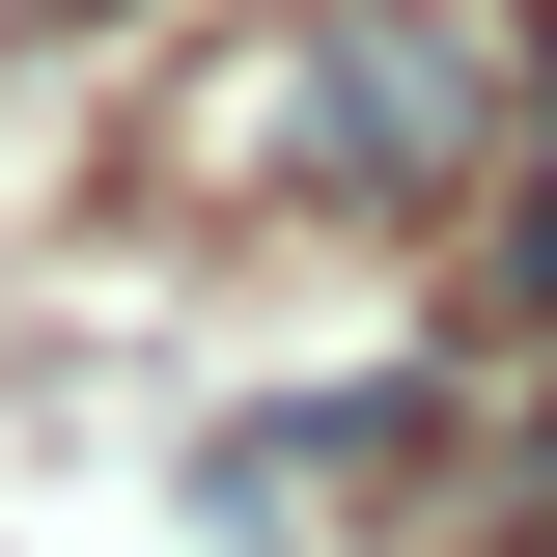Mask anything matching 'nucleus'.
I'll use <instances>...</instances> for the list:
<instances>
[{
	"label": "nucleus",
	"instance_id": "f257e3e1",
	"mask_svg": "<svg viewBox=\"0 0 557 557\" xmlns=\"http://www.w3.org/2000/svg\"><path fill=\"white\" fill-rule=\"evenodd\" d=\"M223 112H278L251 196H307V223H474L530 57H502V0H278Z\"/></svg>",
	"mask_w": 557,
	"mask_h": 557
},
{
	"label": "nucleus",
	"instance_id": "f03ea898",
	"mask_svg": "<svg viewBox=\"0 0 557 557\" xmlns=\"http://www.w3.org/2000/svg\"><path fill=\"white\" fill-rule=\"evenodd\" d=\"M474 335H557V57H530V112H502L474 223H446V362Z\"/></svg>",
	"mask_w": 557,
	"mask_h": 557
},
{
	"label": "nucleus",
	"instance_id": "20e7f679",
	"mask_svg": "<svg viewBox=\"0 0 557 557\" xmlns=\"http://www.w3.org/2000/svg\"><path fill=\"white\" fill-rule=\"evenodd\" d=\"M0 28H28V0H0Z\"/></svg>",
	"mask_w": 557,
	"mask_h": 557
},
{
	"label": "nucleus",
	"instance_id": "7ed1b4c3",
	"mask_svg": "<svg viewBox=\"0 0 557 557\" xmlns=\"http://www.w3.org/2000/svg\"><path fill=\"white\" fill-rule=\"evenodd\" d=\"M502 557H557V474H530V530H502Z\"/></svg>",
	"mask_w": 557,
	"mask_h": 557
}]
</instances>
